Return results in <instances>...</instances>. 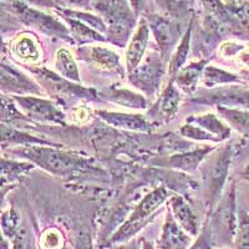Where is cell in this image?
I'll return each instance as SVG.
<instances>
[{
  "mask_svg": "<svg viewBox=\"0 0 249 249\" xmlns=\"http://www.w3.org/2000/svg\"><path fill=\"white\" fill-rule=\"evenodd\" d=\"M13 100L14 99H8L5 95H3L1 97V121L3 124L15 121V120H28V117L21 111L18 110V105H15Z\"/></svg>",
  "mask_w": 249,
  "mask_h": 249,
  "instance_id": "obj_35",
  "label": "cell"
},
{
  "mask_svg": "<svg viewBox=\"0 0 249 249\" xmlns=\"http://www.w3.org/2000/svg\"><path fill=\"white\" fill-rule=\"evenodd\" d=\"M62 243V235L55 228L45 231L40 238V248L41 249H61Z\"/></svg>",
  "mask_w": 249,
  "mask_h": 249,
  "instance_id": "obj_36",
  "label": "cell"
},
{
  "mask_svg": "<svg viewBox=\"0 0 249 249\" xmlns=\"http://www.w3.org/2000/svg\"><path fill=\"white\" fill-rule=\"evenodd\" d=\"M238 61H241L242 64L249 68V50L248 49H244L241 54L238 55Z\"/></svg>",
  "mask_w": 249,
  "mask_h": 249,
  "instance_id": "obj_43",
  "label": "cell"
},
{
  "mask_svg": "<svg viewBox=\"0 0 249 249\" xmlns=\"http://www.w3.org/2000/svg\"><path fill=\"white\" fill-rule=\"evenodd\" d=\"M100 99H104L108 102L116 104L126 108H133V110H144L147 108L148 102L143 95L140 92H135L128 89H117L110 88L99 93Z\"/></svg>",
  "mask_w": 249,
  "mask_h": 249,
  "instance_id": "obj_21",
  "label": "cell"
},
{
  "mask_svg": "<svg viewBox=\"0 0 249 249\" xmlns=\"http://www.w3.org/2000/svg\"><path fill=\"white\" fill-rule=\"evenodd\" d=\"M232 147H226L218 150L217 153L208 159L203 167V181L206 188V196L211 206L219 199L224 184L227 182L232 162Z\"/></svg>",
  "mask_w": 249,
  "mask_h": 249,
  "instance_id": "obj_7",
  "label": "cell"
},
{
  "mask_svg": "<svg viewBox=\"0 0 249 249\" xmlns=\"http://www.w3.org/2000/svg\"><path fill=\"white\" fill-rule=\"evenodd\" d=\"M181 135L187 139L193 140V141H201V142H214L218 143L219 140L215 136H213L212 133L206 131L204 128L199 127L197 124H186L181 127Z\"/></svg>",
  "mask_w": 249,
  "mask_h": 249,
  "instance_id": "obj_32",
  "label": "cell"
},
{
  "mask_svg": "<svg viewBox=\"0 0 249 249\" xmlns=\"http://www.w3.org/2000/svg\"><path fill=\"white\" fill-rule=\"evenodd\" d=\"M181 100V90L176 86L173 79H171L170 84L163 89V91L159 96V100L150 108L148 115L152 120L157 122H162V124L172 121L178 113Z\"/></svg>",
  "mask_w": 249,
  "mask_h": 249,
  "instance_id": "obj_14",
  "label": "cell"
},
{
  "mask_svg": "<svg viewBox=\"0 0 249 249\" xmlns=\"http://www.w3.org/2000/svg\"><path fill=\"white\" fill-rule=\"evenodd\" d=\"M193 24H195V17L191 18L190 26L184 31L181 41L177 45V48L175 49L172 57H171L170 62H168V74H170L171 79L176 76V74L183 68L184 62L187 61V57H188V53H190L191 48V40H192Z\"/></svg>",
  "mask_w": 249,
  "mask_h": 249,
  "instance_id": "obj_25",
  "label": "cell"
},
{
  "mask_svg": "<svg viewBox=\"0 0 249 249\" xmlns=\"http://www.w3.org/2000/svg\"><path fill=\"white\" fill-rule=\"evenodd\" d=\"M167 199H170V193L166 187H157L147 195H144L143 198L135 206L127 219L108 238L107 247L131 241L144 226H147L156 211Z\"/></svg>",
  "mask_w": 249,
  "mask_h": 249,
  "instance_id": "obj_3",
  "label": "cell"
},
{
  "mask_svg": "<svg viewBox=\"0 0 249 249\" xmlns=\"http://www.w3.org/2000/svg\"><path fill=\"white\" fill-rule=\"evenodd\" d=\"M219 116L242 135H249V110L217 106Z\"/></svg>",
  "mask_w": 249,
  "mask_h": 249,
  "instance_id": "obj_30",
  "label": "cell"
},
{
  "mask_svg": "<svg viewBox=\"0 0 249 249\" xmlns=\"http://www.w3.org/2000/svg\"><path fill=\"white\" fill-rule=\"evenodd\" d=\"M143 17L147 20L162 59L168 64L173 51L183 36L181 20L172 19L162 14H150V13L144 14Z\"/></svg>",
  "mask_w": 249,
  "mask_h": 249,
  "instance_id": "obj_8",
  "label": "cell"
},
{
  "mask_svg": "<svg viewBox=\"0 0 249 249\" xmlns=\"http://www.w3.org/2000/svg\"><path fill=\"white\" fill-rule=\"evenodd\" d=\"M34 168V163L31 162H15L6 160L3 157L1 161V184L3 187L6 183H13V182L20 179L26 173L30 172Z\"/></svg>",
  "mask_w": 249,
  "mask_h": 249,
  "instance_id": "obj_31",
  "label": "cell"
},
{
  "mask_svg": "<svg viewBox=\"0 0 249 249\" xmlns=\"http://www.w3.org/2000/svg\"><path fill=\"white\" fill-rule=\"evenodd\" d=\"M0 88L3 93H14L15 96L45 95V91L39 85V82L5 62H1L0 66Z\"/></svg>",
  "mask_w": 249,
  "mask_h": 249,
  "instance_id": "obj_12",
  "label": "cell"
},
{
  "mask_svg": "<svg viewBox=\"0 0 249 249\" xmlns=\"http://www.w3.org/2000/svg\"><path fill=\"white\" fill-rule=\"evenodd\" d=\"M207 60L191 62L190 65L183 66L181 70L172 77L176 86L187 95H193L198 89L199 82L202 81L203 71L207 66Z\"/></svg>",
  "mask_w": 249,
  "mask_h": 249,
  "instance_id": "obj_20",
  "label": "cell"
},
{
  "mask_svg": "<svg viewBox=\"0 0 249 249\" xmlns=\"http://www.w3.org/2000/svg\"><path fill=\"white\" fill-rule=\"evenodd\" d=\"M191 237L179 226L171 212L168 211L164 218L161 235L159 238V249H188L191 244Z\"/></svg>",
  "mask_w": 249,
  "mask_h": 249,
  "instance_id": "obj_17",
  "label": "cell"
},
{
  "mask_svg": "<svg viewBox=\"0 0 249 249\" xmlns=\"http://www.w3.org/2000/svg\"><path fill=\"white\" fill-rule=\"evenodd\" d=\"M9 152L13 153L15 157L28 160L46 172L60 177L100 172V168L95 166L91 159L80 156L79 153L61 151L53 146H24L12 148Z\"/></svg>",
  "mask_w": 249,
  "mask_h": 249,
  "instance_id": "obj_1",
  "label": "cell"
},
{
  "mask_svg": "<svg viewBox=\"0 0 249 249\" xmlns=\"http://www.w3.org/2000/svg\"><path fill=\"white\" fill-rule=\"evenodd\" d=\"M213 150H214V147L204 146V147L196 148V150L190 151V152L177 153V155L164 157V159H157L153 161V163L157 164V166H162V167L176 168V170L188 171L190 172V171H193L198 167L201 162Z\"/></svg>",
  "mask_w": 249,
  "mask_h": 249,
  "instance_id": "obj_19",
  "label": "cell"
},
{
  "mask_svg": "<svg viewBox=\"0 0 249 249\" xmlns=\"http://www.w3.org/2000/svg\"><path fill=\"white\" fill-rule=\"evenodd\" d=\"M243 79L238 75L232 74L230 71L215 66H206L202 76V84L208 89H215L217 86L232 85V84H242Z\"/></svg>",
  "mask_w": 249,
  "mask_h": 249,
  "instance_id": "obj_28",
  "label": "cell"
},
{
  "mask_svg": "<svg viewBox=\"0 0 249 249\" xmlns=\"http://www.w3.org/2000/svg\"><path fill=\"white\" fill-rule=\"evenodd\" d=\"M159 9L160 14L172 18L176 20H183L192 14V0H153Z\"/></svg>",
  "mask_w": 249,
  "mask_h": 249,
  "instance_id": "obj_29",
  "label": "cell"
},
{
  "mask_svg": "<svg viewBox=\"0 0 249 249\" xmlns=\"http://www.w3.org/2000/svg\"><path fill=\"white\" fill-rule=\"evenodd\" d=\"M131 8L133 9L135 14L137 15V18L140 15H143V12L146 10V5H147V0H128Z\"/></svg>",
  "mask_w": 249,
  "mask_h": 249,
  "instance_id": "obj_40",
  "label": "cell"
},
{
  "mask_svg": "<svg viewBox=\"0 0 249 249\" xmlns=\"http://www.w3.org/2000/svg\"><path fill=\"white\" fill-rule=\"evenodd\" d=\"M228 1H232V0H226V1H224V3H228Z\"/></svg>",
  "mask_w": 249,
  "mask_h": 249,
  "instance_id": "obj_47",
  "label": "cell"
},
{
  "mask_svg": "<svg viewBox=\"0 0 249 249\" xmlns=\"http://www.w3.org/2000/svg\"><path fill=\"white\" fill-rule=\"evenodd\" d=\"M141 242H140V241H133V239H131V241L124 242V243L119 244V246L110 247V248H108V249H142V244H140V243H141Z\"/></svg>",
  "mask_w": 249,
  "mask_h": 249,
  "instance_id": "obj_42",
  "label": "cell"
},
{
  "mask_svg": "<svg viewBox=\"0 0 249 249\" xmlns=\"http://www.w3.org/2000/svg\"><path fill=\"white\" fill-rule=\"evenodd\" d=\"M54 68L57 74L61 75L62 77H65V79L70 80V81L81 84L76 61H75L74 56H72V54L68 49L62 48L56 51L54 59Z\"/></svg>",
  "mask_w": 249,
  "mask_h": 249,
  "instance_id": "obj_27",
  "label": "cell"
},
{
  "mask_svg": "<svg viewBox=\"0 0 249 249\" xmlns=\"http://www.w3.org/2000/svg\"><path fill=\"white\" fill-rule=\"evenodd\" d=\"M29 70L34 74L39 85L44 89L45 92L54 97L57 102L65 104L66 101H75V100H96L100 97L99 93L93 89L84 88L81 84L70 81L62 77L57 72L50 71L45 68H29Z\"/></svg>",
  "mask_w": 249,
  "mask_h": 249,
  "instance_id": "obj_4",
  "label": "cell"
},
{
  "mask_svg": "<svg viewBox=\"0 0 249 249\" xmlns=\"http://www.w3.org/2000/svg\"><path fill=\"white\" fill-rule=\"evenodd\" d=\"M59 3L75 8H90L92 0H59Z\"/></svg>",
  "mask_w": 249,
  "mask_h": 249,
  "instance_id": "obj_41",
  "label": "cell"
},
{
  "mask_svg": "<svg viewBox=\"0 0 249 249\" xmlns=\"http://www.w3.org/2000/svg\"><path fill=\"white\" fill-rule=\"evenodd\" d=\"M192 104L204 106H226V107L249 110V90L239 86L228 85L223 88L199 91L196 97L190 100Z\"/></svg>",
  "mask_w": 249,
  "mask_h": 249,
  "instance_id": "obj_11",
  "label": "cell"
},
{
  "mask_svg": "<svg viewBox=\"0 0 249 249\" xmlns=\"http://www.w3.org/2000/svg\"><path fill=\"white\" fill-rule=\"evenodd\" d=\"M242 177H243L244 179H247V181H249V163L247 164L246 168H244L243 172H242Z\"/></svg>",
  "mask_w": 249,
  "mask_h": 249,
  "instance_id": "obj_46",
  "label": "cell"
},
{
  "mask_svg": "<svg viewBox=\"0 0 249 249\" xmlns=\"http://www.w3.org/2000/svg\"><path fill=\"white\" fill-rule=\"evenodd\" d=\"M28 246L29 234L25 228H21L13 239V249H28Z\"/></svg>",
  "mask_w": 249,
  "mask_h": 249,
  "instance_id": "obj_39",
  "label": "cell"
},
{
  "mask_svg": "<svg viewBox=\"0 0 249 249\" xmlns=\"http://www.w3.org/2000/svg\"><path fill=\"white\" fill-rule=\"evenodd\" d=\"M9 4H10V10L18 15L24 25L30 26L34 30L43 33L46 36L60 37L75 44L68 26L61 20L57 19L55 14L45 13L43 9L33 8L24 0H9Z\"/></svg>",
  "mask_w": 249,
  "mask_h": 249,
  "instance_id": "obj_5",
  "label": "cell"
},
{
  "mask_svg": "<svg viewBox=\"0 0 249 249\" xmlns=\"http://www.w3.org/2000/svg\"><path fill=\"white\" fill-rule=\"evenodd\" d=\"M142 249H159V248H156V246L152 243V242L142 241Z\"/></svg>",
  "mask_w": 249,
  "mask_h": 249,
  "instance_id": "obj_44",
  "label": "cell"
},
{
  "mask_svg": "<svg viewBox=\"0 0 249 249\" xmlns=\"http://www.w3.org/2000/svg\"><path fill=\"white\" fill-rule=\"evenodd\" d=\"M168 211L176 222L186 231L187 233L192 237L198 235L199 230H201V224H199L198 217L192 210V207L187 203L186 199L181 196H171L168 199Z\"/></svg>",
  "mask_w": 249,
  "mask_h": 249,
  "instance_id": "obj_18",
  "label": "cell"
},
{
  "mask_svg": "<svg viewBox=\"0 0 249 249\" xmlns=\"http://www.w3.org/2000/svg\"><path fill=\"white\" fill-rule=\"evenodd\" d=\"M210 227L214 238L218 235L224 243L234 242L238 228L234 183H232L230 191L219 202V206L210 222Z\"/></svg>",
  "mask_w": 249,
  "mask_h": 249,
  "instance_id": "obj_9",
  "label": "cell"
},
{
  "mask_svg": "<svg viewBox=\"0 0 249 249\" xmlns=\"http://www.w3.org/2000/svg\"><path fill=\"white\" fill-rule=\"evenodd\" d=\"M1 147L5 150L8 146H13V144H25V146H53V147H59V144L55 142L46 141L44 139H37L35 136H30L28 133H23L20 131L14 130L12 127H8L5 124H1Z\"/></svg>",
  "mask_w": 249,
  "mask_h": 249,
  "instance_id": "obj_26",
  "label": "cell"
},
{
  "mask_svg": "<svg viewBox=\"0 0 249 249\" xmlns=\"http://www.w3.org/2000/svg\"><path fill=\"white\" fill-rule=\"evenodd\" d=\"M90 8L107 26V41L124 48L137 26V15L128 0H92Z\"/></svg>",
  "mask_w": 249,
  "mask_h": 249,
  "instance_id": "obj_2",
  "label": "cell"
},
{
  "mask_svg": "<svg viewBox=\"0 0 249 249\" xmlns=\"http://www.w3.org/2000/svg\"><path fill=\"white\" fill-rule=\"evenodd\" d=\"M244 49H246V46L242 45V44L234 43V41H228V43L222 44L219 53L224 57H238V55L241 54Z\"/></svg>",
  "mask_w": 249,
  "mask_h": 249,
  "instance_id": "obj_38",
  "label": "cell"
},
{
  "mask_svg": "<svg viewBox=\"0 0 249 249\" xmlns=\"http://www.w3.org/2000/svg\"><path fill=\"white\" fill-rule=\"evenodd\" d=\"M215 241L213 237L212 230H211L210 224L203 227V230L201 231V235L192 246L188 249H213Z\"/></svg>",
  "mask_w": 249,
  "mask_h": 249,
  "instance_id": "obj_37",
  "label": "cell"
},
{
  "mask_svg": "<svg viewBox=\"0 0 249 249\" xmlns=\"http://www.w3.org/2000/svg\"><path fill=\"white\" fill-rule=\"evenodd\" d=\"M150 33L147 20L141 17L126 49V70L128 74L136 70L143 60L150 40Z\"/></svg>",
  "mask_w": 249,
  "mask_h": 249,
  "instance_id": "obj_15",
  "label": "cell"
},
{
  "mask_svg": "<svg viewBox=\"0 0 249 249\" xmlns=\"http://www.w3.org/2000/svg\"><path fill=\"white\" fill-rule=\"evenodd\" d=\"M187 124H197L199 127L204 128L210 133H212L213 136L217 137L219 142L226 141L227 139H230L232 130L231 126L224 124L217 115L214 113H204L202 116H191L186 120Z\"/></svg>",
  "mask_w": 249,
  "mask_h": 249,
  "instance_id": "obj_24",
  "label": "cell"
},
{
  "mask_svg": "<svg viewBox=\"0 0 249 249\" xmlns=\"http://www.w3.org/2000/svg\"><path fill=\"white\" fill-rule=\"evenodd\" d=\"M1 230H3L4 238L8 239H14L17 233L20 230V217L18 212L14 210H9L3 213L1 217Z\"/></svg>",
  "mask_w": 249,
  "mask_h": 249,
  "instance_id": "obj_33",
  "label": "cell"
},
{
  "mask_svg": "<svg viewBox=\"0 0 249 249\" xmlns=\"http://www.w3.org/2000/svg\"><path fill=\"white\" fill-rule=\"evenodd\" d=\"M96 113L106 124L113 127L122 128V130L150 132L153 128L152 122L148 121L143 115H140V113H124L105 110H100Z\"/></svg>",
  "mask_w": 249,
  "mask_h": 249,
  "instance_id": "obj_16",
  "label": "cell"
},
{
  "mask_svg": "<svg viewBox=\"0 0 249 249\" xmlns=\"http://www.w3.org/2000/svg\"><path fill=\"white\" fill-rule=\"evenodd\" d=\"M56 1H59V0H56Z\"/></svg>",
  "mask_w": 249,
  "mask_h": 249,
  "instance_id": "obj_48",
  "label": "cell"
},
{
  "mask_svg": "<svg viewBox=\"0 0 249 249\" xmlns=\"http://www.w3.org/2000/svg\"><path fill=\"white\" fill-rule=\"evenodd\" d=\"M18 107L30 121L39 124H65V113L62 112L56 104L41 96L29 95V96H14Z\"/></svg>",
  "mask_w": 249,
  "mask_h": 249,
  "instance_id": "obj_10",
  "label": "cell"
},
{
  "mask_svg": "<svg viewBox=\"0 0 249 249\" xmlns=\"http://www.w3.org/2000/svg\"><path fill=\"white\" fill-rule=\"evenodd\" d=\"M79 59L89 62L96 69L113 74H124V66L120 55L112 49L104 45H84L77 50Z\"/></svg>",
  "mask_w": 249,
  "mask_h": 249,
  "instance_id": "obj_13",
  "label": "cell"
},
{
  "mask_svg": "<svg viewBox=\"0 0 249 249\" xmlns=\"http://www.w3.org/2000/svg\"><path fill=\"white\" fill-rule=\"evenodd\" d=\"M234 249H249V217L242 213L238 218V228L233 242Z\"/></svg>",
  "mask_w": 249,
  "mask_h": 249,
  "instance_id": "obj_34",
  "label": "cell"
},
{
  "mask_svg": "<svg viewBox=\"0 0 249 249\" xmlns=\"http://www.w3.org/2000/svg\"><path fill=\"white\" fill-rule=\"evenodd\" d=\"M61 18L62 21H65L68 25L69 30L74 43L79 44V45H86V44L91 43H105L107 41V37L104 36V34L99 33L97 30L92 29L91 26L86 25L85 23H82L80 20L72 19V18L68 17H59Z\"/></svg>",
  "mask_w": 249,
  "mask_h": 249,
  "instance_id": "obj_23",
  "label": "cell"
},
{
  "mask_svg": "<svg viewBox=\"0 0 249 249\" xmlns=\"http://www.w3.org/2000/svg\"><path fill=\"white\" fill-rule=\"evenodd\" d=\"M242 74V79H243L244 82H248L249 84V69H247V70H243L241 72Z\"/></svg>",
  "mask_w": 249,
  "mask_h": 249,
  "instance_id": "obj_45",
  "label": "cell"
},
{
  "mask_svg": "<svg viewBox=\"0 0 249 249\" xmlns=\"http://www.w3.org/2000/svg\"><path fill=\"white\" fill-rule=\"evenodd\" d=\"M13 56L25 64H36L41 57L39 43L33 34H19L10 44Z\"/></svg>",
  "mask_w": 249,
  "mask_h": 249,
  "instance_id": "obj_22",
  "label": "cell"
},
{
  "mask_svg": "<svg viewBox=\"0 0 249 249\" xmlns=\"http://www.w3.org/2000/svg\"><path fill=\"white\" fill-rule=\"evenodd\" d=\"M166 66L167 62L162 59L160 51H148L139 68L128 74V80L143 95L153 97L161 88Z\"/></svg>",
  "mask_w": 249,
  "mask_h": 249,
  "instance_id": "obj_6",
  "label": "cell"
}]
</instances>
